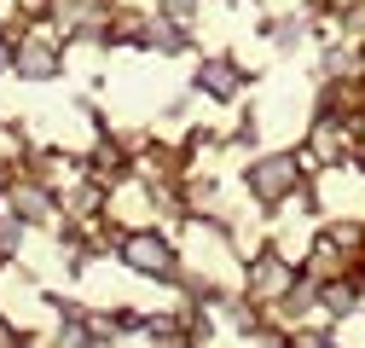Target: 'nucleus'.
Here are the masks:
<instances>
[{
	"mask_svg": "<svg viewBox=\"0 0 365 348\" xmlns=\"http://www.w3.org/2000/svg\"><path fill=\"white\" fill-rule=\"evenodd\" d=\"M197 81L209 87V93H215V99H232V93H238V87H244V76H238V64H226V58H209Z\"/></svg>",
	"mask_w": 365,
	"mask_h": 348,
	"instance_id": "2",
	"label": "nucleus"
},
{
	"mask_svg": "<svg viewBox=\"0 0 365 348\" xmlns=\"http://www.w3.org/2000/svg\"><path fill=\"white\" fill-rule=\"evenodd\" d=\"M250 192L261 198V203H290L296 192H302V157L296 151H272V157H261L255 168H250Z\"/></svg>",
	"mask_w": 365,
	"mask_h": 348,
	"instance_id": "1",
	"label": "nucleus"
},
{
	"mask_svg": "<svg viewBox=\"0 0 365 348\" xmlns=\"http://www.w3.org/2000/svg\"><path fill=\"white\" fill-rule=\"evenodd\" d=\"M307 24H313V12H296V18H272V24H267V41H272V47H296V41L307 35Z\"/></svg>",
	"mask_w": 365,
	"mask_h": 348,
	"instance_id": "3",
	"label": "nucleus"
}]
</instances>
